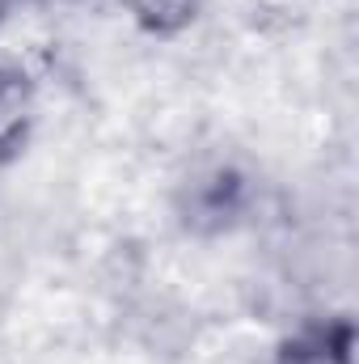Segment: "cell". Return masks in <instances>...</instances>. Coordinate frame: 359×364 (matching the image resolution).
I'll use <instances>...</instances> for the list:
<instances>
[{"label":"cell","mask_w":359,"mask_h":364,"mask_svg":"<svg viewBox=\"0 0 359 364\" xmlns=\"http://www.w3.org/2000/svg\"><path fill=\"white\" fill-rule=\"evenodd\" d=\"M245 212V178L233 166H211L186 182L182 225L194 233H220Z\"/></svg>","instance_id":"6da1fadb"},{"label":"cell","mask_w":359,"mask_h":364,"mask_svg":"<svg viewBox=\"0 0 359 364\" xmlns=\"http://www.w3.org/2000/svg\"><path fill=\"white\" fill-rule=\"evenodd\" d=\"M38 123V81L30 68L0 60V166H13L34 136Z\"/></svg>","instance_id":"7a4b0ae2"},{"label":"cell","mask_w":359,"mask_h":364,"mask_svg":"<svg viewBox=\"0 0 359 364\" xmlns=\"http://www.w3.org/2000/svg\"><path fill=\"white\" fill-rule=\"evenodd\" d=\"M351 352H355V326L347 318L309 322L279 343L275 364H351Z\"/></svg>","instance_id":"3957f363"},{"label":"cell","mask_w":359,"mask_h":364,"mask_svg":"<svg viewBox=\"0 0 359 364\" xmlns=\"http://www.w3.org/2000/svg\"><path fill=\"white\" fill-rule=\"evenodd\" d=\"M131 21L153 38H178L199 21L203 0H123Z\"/></svg>","instance_id":"277c9868"},{"label":"cell","mask_w":359,"mask_h":364,"mask_svg":"<svg viewBox=\"0 0 359 364\" xmlns=\"http://www.w3.org/2000/svg\"><path fill=\"white\" fill-rule=\"evenodd\" d=\"M17 4H21V0H0V26H4V21L17 13Z\"/></svg>","instance_id":"5b68a950"},{"label":"cell","mask_w":359,"mask_h":364,"mask_svg":"<svg viewBox=\"0 0 359 364\" xmlns=\"http://www.w3.org/2000/svg\"><path fill=\"white\" fill-rule=\"evenodd\" d=\"M47 4H85V0H47Z\"/></svg>","instance_id":"8992f818"}]
</instances>
